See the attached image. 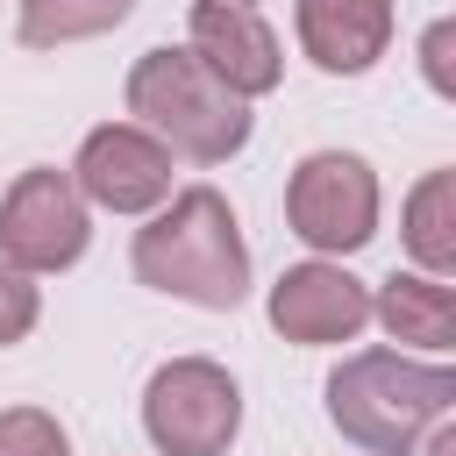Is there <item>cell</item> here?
I'll use <instances>...</instances> for the list:
<instances>
[{"instance_id": "cell-1", "label": "cell", "mask_w": 456, "mask_h": 456, "mask_svg": "<svg viewBox=\"0 0 456 456\" xmlns=\"http://www.w3.org/2000/svg\"><path fill=\"white\" fill-rule=\"evenodd\" d=\"M128 256L150 292H171L207 314H235L249 292V242L214 185H185L164 207H150V228H135Z\"/></svg>"}, {"instance_id": "cell-2", "label": "cell", "mask_w": 456, "mask_h": 456, "mask_svg": "<svg viewBox=\"0 0 456 456\" xmlns=\"http://www.w3.org/2000/svg\"><path fill=\"white\" fill-rule=\"evenodd\" d=\"M449 399H456V370L413 363L399 349H356L328 370V420L370 456H413L420 435L449 413Z\"/></svg>"}, {"instance_id": "cell-3", "label": "cell", "mask_w": 456, "mask_h": 456, "mask_svg": "<svg viewBox=\"0 0 456 456\" xmlns=\"http://www.w3.org/2000/svg\"><path fill=\"white\" fill-rule=\"evenodd\" d=\"M128 114L185 164H228L256 128L249 100L228 93L192 50H171V43H157L128 64Z\"/></svg>"}, {"instance_id": "cell-4", "label": "cell", "mask_w": 456, "mask_h": 456, "mask_svg": "<svg viewBox=\"0 0 456 456\" xmlns=\"http://www.w3.org/2000/svg\"><path fill=\"white\" fill-rule=\"evenodd\" d=\"M242 428V385L214 356H171L142 385V435L157 456H228Z\"/></svg>"}, {"instance_id": "cell-5", "label": "cell", "mask_w": 456, "mask_h": 456, "mask_svg": "<svg viewBox=\"0 0 456 456\" xmlns=\"http://www.w3.org/2000/svg\"><path fill=\"white\" fill-rule=\"evenodd\" d=\"M285 221L306 249L349 256L378 235V171L356 150H314L285 178Z\"/></svg>"}, {"instance_id": "cell-6", "label": "cell", "mask_w": 456, "mask_h": 456, "mask_svg": "<svg viewBox=\"0 0 456 456\" xmlns=\"http://www.w3.org/2000/svg\"><path fill=\"white\" fill-rule=\"evenodd\" d=\"M93 242V207L57 164H28L0 200V256L14 271H71Z\"/></svg>"}, {"instance_id": "cell-7", "label": "cell", "mask_w": 456, "mask_h": 456, "mask_svg": "<svg viewBox=\"0 0 456 456\" xmlns=\"http://www.w3.org/2000/svg\"><path fill=\"white\" fill-rule=\"evenodd\" d=\"M71 185L86 192V207L107 214H150L171 200V150L142 128V121H100L78 142Z\"/></svg>"}, {"instance_id": "cell-8", "label": "cell", "mask_w": 456, "mask_h": 456, "mask_svg": "<svg viewBox=\"0 0 456 456\" xmlns=\"http://www.w3.org/2000/svg\"><path fill=\"white\" fill-rule=\"evenodd\" d=\"M264 314H271V328H278L285 342H299V349H328V342H349V335L370 321V292H363V278H349L342 264L306 256V264L278 271Z\"/></svg>"}, {"instance_id": "cell-9", "label": "cell", "mask_w": 456, "mask_h": 456, "mask_svg": "<svg viewBox=\"0 0 456 456\" xmlns=\"http://www.w3.org/2000/svg\"><path fill=\"white\" fill-rule=\"evenodd\" d=\"M192 57L228 86V93H242V100H264V93H278V78H285V50H278V36H271V21L256 14V7H235V0H192Z\"/></svg>"}, {"instance_id": "cell-10", "label": "cell", "mask_w": 456, "mask_h": 456, "mask_svg": "<svg viewBox=\"0 0 456 456\" xmlns=\"http://www.w3.org/2000/svg\"><path fill=\"white\" fill-rule=\"evenodd\" d=\"M292 28H299V50L321 71L356 78L392 43V0H299L292 7Z\"/></svg>"}, {"instance_id": "cell-11", "label": "cell", "mask_w": 456, "mask_h": 456, "mask_svg": "<svg viewBox=\"0 0 456 456\" xmlns=\"http://www.w3.org/2000/svg\"><path fill=\"white\" fill-rule=\"evenodd\" d=\"M370 314L385 321L392 342H413V349H435V356L456 342V292L442 278H428V271H392L378 285Z\"/></svg>"}, {"instance_id": "cell-12", "label": "cell", "mask_w": 456, "mask_h": 456, "mask_svg": "<svg viewBox=\"0 0 456 456\" xmlns=\"http://www.w3.org/2000/svg\"><path fill=\"white\" fill-rule=\"evenodd\" d=\"M406 249L428 278L456 271V171H428L406 192Z\"/></svg>"}, {"instance_id": "cell-13", "label": "cell", "mask_w": 456, "mask_h": 456, "mask_svg": "<svg viewBox=\"0 0 456 456\" xmlns=\"http://www.w3.org/2000/svg\"><path fill=\"white\" fill-rule=\"evenodd\" d=\"M135 14V0H21V21L14 36L28 50H57V43H86V36H107Z\"/></svg>"}, {"instance_id": "cell-14", "label": "cell", "mask_w": 456, "mask_h": 456, "mask_svg": "<svg viewBox=\"0 0 456 456\" xmlns=\"http://www.w3.org/2000/svg\"><path fill=\"white\" fill-rule=\"evenodd\" d=\"M0 456H71V442H64L57 413H43V406H7V413H0Z\"/></svg>"}, {"instance_id": "cell-15", "label": "cell", "mask_w": 456, "mask_h": 456, "mask_svg": "<svg viewBox=\"0 0 456 456\" xmlns=\"http://www.w3.org/2000/svg\"><path fill=\"white\" fill-rule=\"evenodd\" d=\"M36 321H43V292L28 285V271H14V264L0 256V349L21 342Z\"/></svg>"}, {"instance_id": "cell-16", "label": "cell", "mask_w": 456, "mask_h": 456, "mask_svg": "<svg viewBox=\"0 0 456 456\" xmlns=\"http://www.w3.org/2000/svg\"><path fill=\"white\" fill-rule=\"evenodd\" d=\"M449 43H456L449 21H435L428 43H420V64H428V86H435V93H456V78H449Z\"/></svg>"}, {"instance_id": "cell-17", "label": "cell", "mask_w": 456, "mask_h": 456, "mask_svg": "<svg viewBox=\"0 0 456 456\" xmlns=\"http://www.w3.org/2000/svg\"><path fill=\"white\" fill-rule=\"evenodd\" d=\"M420 456H456V428H442V420H435V442H428Z\"/></svg>"}, {"instance_id": "cell-18", "label": "cell", "mask_w": 456, "mask_h": 456, "mask_svg": "<svg viewBox=\"0 0 456 456\" xmlns=\"http://www.w3.org/2000/svg\"><path fill=\"white\" fill-rule=\"evenodd\" d=\"M235 7H249V0H235Z\"/></svg>"}]
</instances>
